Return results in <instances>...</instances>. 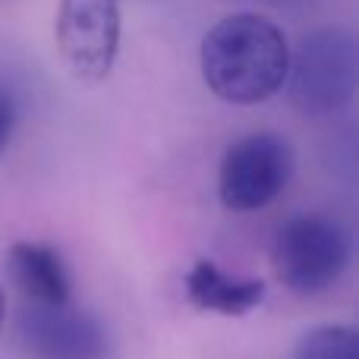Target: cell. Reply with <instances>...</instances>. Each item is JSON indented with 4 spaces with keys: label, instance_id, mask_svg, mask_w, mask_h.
I'll use <instances>...</instances> for the list:
<instances>
[{
    "label": "cell",
    "instance_id": "6da1fadb",
    "mask_svg": "<svg viewBox=\"0 0 359 359\" xmlns=\"http://www.w3.org/2000/svg\"><path fill=\"white\" fill-rule=\"evenodd\" d=\"M290 48L271 19L227 16L202 41L205 86L227 104H262L284 88Z\"/></svg>",
    "mask_w": 359,
    "mask_h": 359
},
{
    "label": "cell",
    "instance_id": "7a4b0ae2",
    "mask_svg": "<svg viewBox=\"0 0 359 359\" xmlns=\"http://www.w3.org/2000/svg\"><path fill=\"white\" fill-rule=\"evenodd\" d=\"M287 86L297 111L309 117L341 111L356 92V44L347 32L325 29L303 38L287 63Z\"/></svg>",
    "mask_w": 359,
    "mask_h": 359
},
{
    "label": "cell",
    "instance_id": "3957f363",
    "mask_svg": "<svg viewBox=\"0 0 359 359\" xmlns=\"http://www.w3.org/2000/svg\"><path fill=\"white\" fill-rule=\"evenodd\" d=\"M271 262L284 287L312 297L328 290L350 265V236L331 217H293L274 236Z\"/></svg>",
    "mask_w": 359,
    "mask_h": 359
},
{
    "label": "cell",
    "instance_id": "277c9868",
    "mask_svg": "<svg viewBox=\"0 0 359 359\" xmlns=\"http://www.w3.org/2000/svg\"><path fill=\"white\" fill-rule=\"evenodd\" d=\"M120 50V0H60L57 54L73 79L98 86Z\"/></svg>",
    "mask_w": 359,
    "mask_h": 359
},
{
    "label": "cell",
    "instance_id": "5b68a950",
    "mask_svg": "<svg viewBox=\"0 0 359 359\" xmlns=\"http://www.w3.org/2000/svg\"><path fill=\"white\" fill-rule=\"evenodd\" d=\"M293 174V149L274 133H255L227 149L221 161V202L230 211H255L284 192Z\"/></svg>",
    "mask_w": 359,
    "mask_h": 359
},
{
    "label": "cell",
    "instance_id": "8992f818",
    "mask_svg": "<svg viewBox=\"0 0 359 359\" xmlns=\"http://www.w3.org/2000/svg\"><path fill=\"white\" fill-rule=\"evenodd\" d=\"M19 334L32 353L44 359H104L107 337L88 312L63 306H25L19 312Z\"/></svg>",
    "mask_w": 359,
    "mask_h": 359
},
{
    "label": "cell",
    "instance_id": "52a82bcc",
    "mask_svg": "<svg viewBox=\"0 0 359 359\" xmlns=\"http://www.w3.org/2000/svg\"><path fill=\"white\" fill-rule=\"evenodd\" d=\"M6 268L25 299L38 306L69 303V274L57 249L44 243H16L6 255Z\"/></svg>",
    "mask_w": 359,
    "mask_h": 359
},
{
    "label": "cell",
    "instance_id": "ba28073f",
    "mask_svg": "<svg viewBox=\"0 0 359 359\" xmlns=\"http://www.w3.org/2000/svg\"><path fill=\"white\" fill-rule=\"evenodd\" d=\"M186 297L196 309L221 316H246L265 299V284L255 278H227L211 259H198L186 274Z\"/></svg>",
    "mask_w": 359,
    "mask_h": 359
},
{
    "label": "cell",
    "instance_id": "9c48e42d",
    "mask_svg": "<svg viewBox=\"0 0 359 359\" xmlns=\"http://www.w3.org/2000/svg\"><path fill=\"white\" fill-rule=\"evenodd\" d=\"M293 359H359V334L347 325H318L297 341Z\"/></svg>",
    "mask_w": 359,
    "mask_h": 359
},
{
    "label": "cell",
    "instance_id": "30bf717a",
    "mask_svg": "<svg viewBox=\"0 0 359 359\" xmlns=\"http://www.w3.org/2000/svg\"><path fill=\"white\" fill-rule=\"evenodd\" d=\"M13 123H16L13 101H10V95L0 92V155L6 151V145H10V139H13Z\"/></svg>",
    "mask_w": 359,
    "mask_h": 359
},
{
    "label": "cell",
    "instance_id": "8fae6325",
    "mask_svg": "<svg viewBox=\"0 0 359 359\" xmlns=\"http://www.w3.org/2000/svg\"><path fill=\"white\" fill-rule=\"evenodd\" d=\"M4 309H6V299H4V287H0V325H4Z\"/></svg>",
    "mask_w": 359,
    "mask_h": 359
}]
</instances>
